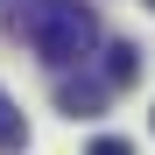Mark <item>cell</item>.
<instances>
[{"label": "cell", "instance_id": "6", "mask_svg": "<svg viewBox=\"0 0 155 155\" xmlns=\"http://www.w3.org/2000/svg\"><path fill=\"white\" fill-rule=\"evenodd\" d=\"M148 7H155V0H148Z\"/></svg>", "mask_w": 155, "mask_h": 155}, {"label": "cell", "instance_id": "4", "mask_svg": "<svg viewBox=\"0 0 155 155\" xmlns=\"http://www.w3.org/2000/svg\"><path fill=\"white\" fill-rule=\"evenodd\" d=\"M28 141V127H21V113H14V99L0 92V148H21Z\"/></svg>", "mask_w": 155, "mask_h": 155}, {"label": "cell", "instance_id": "5", "mask_svg": "<svg viewBox=\"0 0 155 155\" xmlns=\"http://www.w3.org/2000/svg\"><path fill=\"white\" fill-rule=\"evenodd\" d=\"M85 155H134V141H120V134H99V141H92Z\"/></svg>", "mask_w": 155, "mask_h": 155}, {"label": "cell", "instance_id": "3", "mask_svg": "<svg viewBox=\"0 0 155 155\" xmlns=\"http://www.w3.org/2000/svg\"><path fill=\"white\" fill-rule=\"evenodd\" d=\"M134 78H141V49H134V42H113V49H106V92H113V85H134Z\"/></svg>", "mask_w": 155, "mask_h": 155}, {"label": "cell", "instance_id": "1", "mask_svg": "<svg viewBox=\"0 0 155 155\" xmlns=\"http://www.w3.org/2000/svg\"><path fill=\"white\" fill-rule=\"evenodd\" d=\"M14 35L28 42L42 64L71 71V64L92 57V42H99V14L85 7V0H21V7H14Z\"/></svg>", "mask_w": 155, "mask_h": 155}, {"label": "cell", "instance_id": "2", "mask_svg": "<svg viewBox=\"0 0 155 155\" xmlns=\"http://www.w3.org/2000/svg\"><path fill=\"white\" fill-rule=\"evenodd\" d=\"M99 106H106V78H64V85H57V113L92 120Z\"/></svg>", "mask_w": 155, "mask_h": 155}]
</instances>
